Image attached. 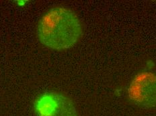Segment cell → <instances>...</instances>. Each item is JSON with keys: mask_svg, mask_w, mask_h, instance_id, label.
Returning <instances> with one entry per match:
<instances>
[{"mask_svg": "<svg viewBox=\"0 0 156 116\" xmlns=\"http://www.w3.org/2000/svg\"><path fill=\"white\" fill-rule=\"evenodd\" d=\"M34 109L37 116H79L73 101L58 92L41 95L35 100Z\"/></svg>", "mask_w": 156, "mask_h": 116, "instance_id": "cell-2", "label": "cell"}, {"mask_svg": "<svg viewBox=\"0 0 156 116\" xmlns=\"http://www.w3.org/2000/svg\"><path fill=\"white\" fill-rule=\"evenodd\" d=\"M39 42L51 50L70 49L81 39L83 28L80 18L71 9L58 6L48 9L37 27Z\"/></svg>", "mask_w": 156, "mask_h": 116, "instance_id": "cell-1", "label": "cell"}, {"mask_svg": "<svg viewBox=\"0 0 156 116\" xmlns=\"http://www.w3.org/2000/svg\"><path fill=\"white\" fill-rule=\"evenodd\" d=\"M128 96L135 105L142 108L156 107V74L151 72L138 73L128 88Z\"/></svg>", "mask_w": 156, "mask_h": 116, "instance_id": "cell-3", "label": "cell"}]
</instances>
